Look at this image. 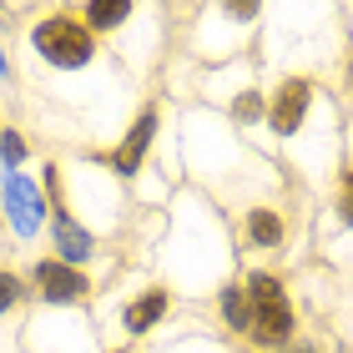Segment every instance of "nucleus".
<instances>
[{
  "mask_svg": "<svg viewBox=\"0 0 353 353\" xmlns=\"http://www.w3.org/2000/svg\"><path fill=\"white\" fill-rule=\"evenodd\" d=\"M162 313H167V293H147V298H137L132 308H126V328H132V333H147Z\"/></svg>",
  "mask_w": 353,
  "mask_h": 353,
  "instance_id": "8",
  "label": "nucleus"
},
{
  "mask_svg": "<svg viewBox=\"0 0 353 353\" xmlns=\"http://www.w3.org/2000/svg\"><path fill=\"white\" fill-rule=\"evenodd\" d=\"M21 293H26V288H21V278L0 272V313H6V308H15V303H21Z\"/></svg>",
  "mask_w": 353,
  "mask_h": 353,
  "instance_id": "12",
  "label": "nucleus"
},
{
  "mask_svg": "<svg viewBox=\"0 0 353 353\" xmlns=\"http://www.w3.org/2000/svg\"><path fill=\"white\" fill-rule=\"evenodd\" d=\"M288 353H313V348H288Z\"/></svg>",
  "mask_w": 353,
  "mask_h": 353,
  "instance_id": "17",
  "label": "nucleus"
},
{
  "mask_svg": "<svg viewBox=\"0 0 353 353\" xmlns=\"http://www.w3.org/2000/svg\"><path fill=\"white\" fill-rule=\"evenodd\" d=\"M258 111H263V101H258V96H243V101H237V117H243V121H252Z\"/></svg>",
  "mask_w": 353,
  "mask_h": 353,
  "instance_id": "16",
  "label": "nucleus"
},
{
  "mask_svg": "<svg viewBox=\"0 0 353 353\" xmlns=\"http://www.w3.org/2000/svg\"><path fill=\"white\" fill-rule=\"evenodd\" d=\"M248 232H252V248H278L283 243V222L272 212H252L248 217Z\"/></svg>",
  "mask_w": 353,
  "mask_h": 353,
  "instance_id": "9",
  "label": "nucleus"
},
{
  "mask_svg": "<svg viewBox=\"0 0 353 353\" xmlns=\"http://www.w3.org/2000/svg\"><path fill=\"white\" fill-rule=\"evenodd\" d=\"M0 157H6V162L15 167V162H21V157H26V141H21V137H15V132H10L6 141H0Z\"/></svg>",
  "mask_w": 353,
  "mask_h": 353,
  "instance_id": "13",
  "label": "nucleus"
},
{
  "mask_svg": "<svg viewBox=\"0 0 353 353\" xmlns=\"http://www.w3.org/2000/svg\"><path fill=\"white\" fill-rule=\"evenodd\" d=\"M6 212H10V228L21 237H36L41 232V217H46V202L36 182H26L21 172H6Z\"/></svg>",
  "mask_w": 353,
  "mask_h": 353,
  "instance_id": "3",
  "label": "nucleus"
},
{
  "mask_svg": "<svg viewBox=\"0 0 353 353\" xmlns=\"http://www.w3.org/2000/svg\"><path fill=\"white\" fill-rule=\"evenodd\" d=\"M30 41H36V51L51 61V66L76 71V66H86V61H91V30L76 26V21H66V15H51V21H41Z\"/></svg>",
  "mask_w": 353,
  "mask_h": 353,
  "instance_id": "2",
  "label": "nucleus"
},
{
  "mask_svg": "<svg viewBox=\"0 0 353 353\" xmlns=\"http://www.w3.org/2000/svg\"><path fill=\"white\" fill-rule=\"evenodd\" d=\"M36 283H41L46 303H81V298L91 293V283H86L71 263H41V268H36Z\"/></svg>",
  "mask_w": 353,
  "mask_h": 353,
  "instance_id": "4",
  "label": "nucleus"
},
{
  "mask_svg": "<svg viewBox=\"0 0 353 353\" xmlns=\"http://www.w3.org/2000/svg\"><path fill=\"white\" fill-rule=\"evenodd\" d=\"M308 101H313L308 81H288L283 96H278V106H272V126H278L283 137H288V132H298V121H303V111H308Z\"/></svg>",
  "mask_w": 353,
  "mask_h": 353,
  "instance_id": "7",
  "label": "nucleus"
},
{
  "mask_svg": "<svg viewBox=\"0 0 353 353\" xmlns=\"http://www.w3.org/2000/svg\"><path fill=\"white\" fill-rule=\"evenodd\" d=\"M222 313H228L232 328H252V308H248V293H243V288H228V293H222Z\"/></svg>",
  "mask_w": 353,
  "mask_h": 353,
  "instance_id": "11",
  "label": "nucleus"
},
{
  "mask_svg": "<svg viewBox=\"0 0 353 353\" xmlns=\"http://www.w3.org/2000/svg\"><path fill=\"white\" fill-rule=\"evenodd\" d=\"M222 6H228L237 21H252V15H258V0H222Z\"/></svg>",
  "mask_w": 353,
  "mask_h": 353,
  "instance_id": "14",
  "label": "nucleus"
},
{
  "mask_svg": "<svg viewBox=\"0 0 353 353\" xmlns=\"http://www.w3.org/2000/svg\"><path fill=\"white\" fill-rule=\"evenodd\" d=\"M339 212H343V222L353 228V176H343V207H339Z\"/></svg>",
  "mask_w": 353,
  "mask_h": 353,
  "instance_id": "15",
  "label": "nucleus"
},
{
  "mask_svg": "<svg viewBox=\"0 0 353 353\" xmlns=\"http://www.w3.org/2000/svg\"><path fill=\"white\" fill-rule=\"evenodd\" d=\"M248 308H252V333H258V343H283L288 333H293V308H288L278 278L252 272L248 278Z\"/></svg>",
  "mask_w": 353,
  "mask_h": 353,
  "instance_id": "1",
  "label": "nucleus"
},
{
  "mask_svg": "<svg viewBox=\"0 0 353 353\" xmlns=\"http://www.w3.org/2000/svg\"><path fill=\"white\" fill-rule=\"evenodd\" d=\"M56 248H61V263H71V268H76V263H86V258H91V248H96V243H91V232L66 212V207L56 212Z\"/></svg>",
  "mask_w": 353,
  "mask_h": 353,
  "instance_id": "6",
  "label": "nucleus"
},
{
  "mask_svg": "<svg viewBox=\"0 0 353 353\" xmlns=\"http://www.w3.org/2000/svg\"><path fill=\"white\" fill-rule=\"evenodd\" d=\"M126 10H132V0H91V26H101V30H111V26H121L126 21Z\"/></svg>",
  "mask_w": 353,
  "mask_h": 353,
  "instance_id": "10",
  "label": "nucleus"
},
{
  "mask_svg": "<svg viewBox=\"0 0 353 353\" xmlns=\"http://www.w3.org/2000/svg\"><path fill=\"white\" fill-rule=\"evenodd\" d=\"M152 132H157V111H141L137 126H132V137H126L121 152L111 157V167H117L121 176H132V172L141 167V157H147V147H152Z\"/></svg>",
  "mask_w": 353,
  "mask_h": 353,
  "instance_id": "5",
  "label": "nucleus"
}]
</instances>
